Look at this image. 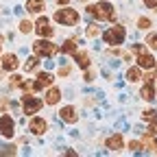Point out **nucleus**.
Segmentation results:
<instances>
[{
	"instance_id": "f257e3e1",
	"label": "nucleus",
	"mask_w": 157,
	"mask_h": 157,
	"mask_svg": "<svg viewBox=\"0 0 157 157\" xmlns=\"http://www.w3.org/2000/svg\"><path fill=\"white\" fill-rule=\"evenodd\" d=\"M87 13L94 15L96 20H116V11H113V5L111 2L92 5V7H87Z\"/></svg>"
},
{
	"instance_id": "f03ea898",
	"label": "nucleus",
	"mask_w": 157,
	"mask_h": 157,
	"mask_svg": "<svg viewBox=\"0 0 157 157\" xmlns=\"http://www.w3.org/2000/svg\"><path fill=\"white\" fill-rule=\"evenodd\" d=\"M55 22L59 24H66V26H74L78 22V13L74 9H59L55 13Z\"/></svg>"
},
{
	"instance_id": "7ed1b4c3",
	"label": "nucleus",
	"mask_w": 157,
	"mask_h": 157,
	"mask_svg": "<svg viewBox=\"0 0 157 157\" xmlns=\"http://www.w3.org/2000/svg\"><path fill=\"white\" fill-rule=\"evenodd\" d=\"M124 26H111L109 31H105V35H103V39L107 44H111V46H118V44H122V39H124Z\"/></svg>"
},
{
	"instance_id": "20e7f679",
	"label": "nucleus",
	"mask_w": 157,
	"mask_h": 157,
	"mask_svg": "<svg viewBox=\"0 0 157 157\" xmlns=\"http://www.w3.org/2000/svg\"><path fill=\"white\" fill-rule=\"evenodd\" d=\"M42 101L39 98H35V96H31V94H26L24 98H22V109H24V113L26 116H33V113H37L39 109H42Z\"/></svg>"
},
{
	"instance_id": "39448f33",
	"label": "nucleus",
	"mask_w": 157,
	"mask_h": 157,
	"mask_svg": "<svg viewBox=\"0 0 157 157\" xmlns=\"http://www.w3.org/2000/svg\"><path fill=\"white\" fill-rule=\"evenodd\" d=\"M33 50H35V55L52 57V55L57 52V46H55V44H50V42H46V39H39V42H35V44H33Z\"/></svg>"
},
{
	"instance_id": "423d86ee",
	"label": "nucleus",
	"mask_w": 157,
	"mask_h": 157,
	"mask_svg": "<svg viewBox=\"0 0 157 157\" xmlns=\"http://www.w3.org/2000/svg\"><path fill=\"white\" fill-rule=\"evenodd\" d=\"M15 133V124L11 116H0V135L2 137H13Z\"/></svg>"
},
{
	"instance_id": "0eeeda50",
	"label": "nucleus",
	"mask_w": 157,
	"mask_h": 157,
	"mask_svg": "<svg viewBox=\"0 0 157 157\" xmlns=\"http://www.w3.org/2000/svg\"><path fill=\"white\" fill-rule=\"evenodd\" d=\"M35 33L42 37H52V26L48 24V17H39L35 24Z\"/></svg>"
},
{
	"instance_id": "6e6552de",
	"label": "nucleus",
	"mask_w": 157,
	"mask_h": 157,
	"mask_svg": "<svg viewBox=\"0 0 157 157\" xmlns=\"http://www.w3.org/2000/svg\"><path fill=\"white\" fill-rule=\"evenodd\" d=\"M137 66L144 68V70H153V68H155V59H153V55H148L146 50L140 52V55H137Z\"/></svg>"
},
{
	"instance_id": "1a4fd4ad",
	"label": "nucleus",
	"mask_w": 157,
	"mask_h": 157,
	"mask_svg": "<svg viewBox=\"0 0 157 157\" xmlns=\"http://www.w3.org/2000/svg\"><path fill=\"white\" fill-rule=\"evenodd\" d=\"M29 129H31V133H35V135H44L46 129H48V124H46V120H42V118H33L31 124H29Z\"/></svg>"
},
{
	"instance_id": "9d476101",
	"label": "nucleus",
	"mask_w": 157,
	"mask_h": 157,
	"mask_svg": "<svg viewBox=\"0 0 157 157\" xmlns=\"http://www.w3.org/2000/svg\"><path fill=\"white\" fill-rule=\"evenodd\" d=\"M107 148H111V151H120L122 146H124V140H122V135L120 133H116V135H111V137H107Z\"/></svg>"
},
{
	"instance_id": "9b49d317",
	"label": "nucleus",
	"mask_w": 157,
	"mask_h": 157,
	"mask_svg": "<svg viewBox=\"0 0 157 157\" xmlns=\"http://www.w3.org/2000/svg\"><path fill=\"white\" fill-rule=\"evenodd\" d=\"M52 83V76L48 74V72H42L37 76V81L33 83V92H37V90H42V87H46V85H50Z\"/></svg>"
},
{
	"instance_id": "f8f14e48",
	"label": "nucleus",
	"mask_w": 157,
	"mask_h": 157,
	"mask_svg": "<svg viewBox=\"0 0 157 157\" xmlns=\"http://www.w3.org/2000/svg\"><path fill=\"white\" fill-rule=\"evenodd\" d=\"M59 101H61V92H59V87H50L46 92V103L48 105H57Z\"/></svg>"
},
{
	"instance_id": "ddd939ff",
	"label": "nucleus",
	"mask_w": 157,
	"mask_h": 157,
	"mask_svg": "<svg viewBox=\"0 0 157 157\" xmlns=\"http://www.w3.org/2000/svg\"><path fill=\"white\" fill-rule=\"evenodd\" d=\"M59 113H61V120H63V122H70V124L76 122V111H74L72 107H63Z\"/></svg>"
},
{
	"instance_id": "4468645a",
	"label": "nucleus",
	"mask_w": 157,
	"mask_h": 157,
	"mask_svg": "<svg viewBox=\"0 0 157 157\" xmlns=\"http://www.w3.org/2000/svg\"><path fill=\"white\" fill-rule=\"evenodd\" d=\"M17 68V57L15 55H5L2 57V70H15Z\"/></svg>"
},
{
	"instance_id": "2eb2a0df",
	"label": "nucleus",
	"mask_w": 157,
	"mask_h": 157,
	"mask_svg": "<svg viewBox=\"0 0 157 157\" xmlns=\"http://www.w3.org/2000/svg\"><path fill=\"white\" fill-rule=\"evenodd\" d=\"M26 11L29 13H42L44 11V0H29V2H26Z\"/></svg>"
},
{
	"instance_id": "dca6fc26",
	"label": "nucleus",
	"mask_w": 157,
	"mask_h": 157,
	"mask_svg": "<svg viewBox=\"0 0 157 157\" xmlns=\"http://www.w3.org/2000/svg\"><path fill=\"white\" fill-rule=\"evenodd\" d=\"M140 96L144 98V101H153V98H155V85H153V83H146V85L140 90Z\"/></svg>"
},
{
	"instance_id": "f3484780",
	"label": "nucleus",
	"mask_w": 157,
	"mask_h": 157,
	"mask_svg": "<svg viewBox=\"0 0 157 157\" xmlns=\"http://www.w3.org/2000/svg\"><path fill=\"white\" fill-rule=\"evenodd\" d=\"M37 66H39V55H35V57L26 59V63H24V70H26V72H33Z\"/></svg>"
},
{
	"instance_id": "a211bd4d",
	"label": "nucleus",
	"mask_w": 157,
	"mask_h": 157,
	"mask_svg": "<svg viewBox=\"0 0 157 157\" xmlns=\"http://www.w3.org/2000/svg\"><path fill=\"white\" fill-rule=\"evenodd\" d=\"M76 63L87 70V68H90V57H87V52H78V55H76Z\"/></svg>"
},
{
	"instance_id": "6ab92c4d",
	"label": "nucleus",
	"mask_w": 157,
	"mask_h": 157,
	"mask_svg": "<svg viewBox=\"0 0 157 157\" xmlns=\"http://www.w3.org/2000/svg\"><path fill=\"white\" fill-rule=\"evenodd\" d=\"M140 76H142V74H140V66H137V68H131V70L127 72V78H129L131 83H135V81H140Z\"/></svg>"
},
{
	"instance_id": "aec40b11",
	"label": "nucleus",
	"mask_w": 157,
	"mask_h": 157,
	"mask_svg": "<svg viewBox=\"0 0 157 157\" xmlns=\"http://www.w3.org/2000/svg\"><path fill=\"white\" fill-rule=\"evenodd\" d=\"M61 52H66V55H70V52H76V42H74V39H68V42L61 46Z\"/></svg>"
},
{
	"instance_id": "412c9836",
	"label": "nucleus",
	"mask_w": 157,
	"mask_h": 157,
	"mask_svg": "<svg viewBox=\"0 0 157 157\" xmlns=\"http://www.w3.org/2000/svg\"><path fill=\"white\" fill-rule=\"evenodd\" d=\"M146 44H148L151 48H155V50H157V35H155V33H151V35L146 37Z\"/></svg>"
},
{
	"instance_id": "4be33fe9",
	"label": "nucleus",
	"mask_w": 157,
	"mask_h": 157,
	"mask_svg": "<svg viewBox=\"0 0 157 157\" xmlns=\"http://www.w3.org/2000/svg\"><path fill=\"white\" fill-rule=\"evenodd\" d=\"M20 31H22V33H31V31H33V24L29 22V20H24V22L20 24Z\"/></svg>"
},
{
	"instance_id": "5701e85b",
	"label": "nucleus",
	"mask_w": 157,
	"mask_h": 157,
	"mask_svg": "<svg viewBox=\"0 0 157 157\" xmlns=\"http://www.w3.org/2000/svg\"><path fill=\"white\" fill-rule=\"evenodd\" d=\"M148 26H151L148 17H140V20H137V29H148Z\"/></svg>"
},
{
	"instance_id": "b1692460",
	"label": "nucleus",
	"mask_w": 157,
	"mask_h": 157,
	"mask_svg": "<svg viewBox=\"0 0 157 157\" xmlns=\"http://www.w3.org/2000/svg\"><path fill=\"white\" fill-rule=\"evenodd\" d=\"M155 113H157V111H153V109H146V111L142 113V118H144V120H155Z\"/></svg>"
},
{
	"instance_id": "393cba45",
	"label": "nucleus",
	"mask_w": 157,
	"mask_h": 157,
	"mask_svg": "<svg viewBox=\"0 0 157 157\" xmlns=\"http://www.w3.org/2000/svg\"><path fill=\"white\" fill-rule=\"evenodd\" d=\"M144 144H146V146H148L151 151H157V144H155V142L151 140V137H144Z\"/></svg>"
},
{
	"instance_id": "a878e982",
	"label": "nucleus",
	"mask_w": 157,
	"mask_h": 157,
	"mask_svg": "<svg viewBox=\"0 0 157 157\" xmlns=\"http://www.w3.org/2000/svg\"><path fill=\"white\" fill-rule=\"evenodd\" d=\"M59 74H61V76H68V74H72V68H70V66H63L61 70H59Z\"/></svg>"
},
{
	"instance_id": "bb28decb",
	"label": "nucleus",
	"mask_w": 157,
	"mask_h": 157,
	"mask_svg": "<svg viewBox=\"0 0 157 157\" xmlns=\"http://www.w3.org/2000/svg\"><path fill=\"white\" fill-rule=\"evenodd\" d=\"M144 5H146L148 9H155V11H157V0H144Z\"/></svg>"
},
{
	"instance_id": "cd10ccee",
	"label": "nucleus",
	"mask_w": 157,
	"mask_h": 157,
	"mask_svg": "<svg viewBox=\"0 0 157 157\" xmlns=\"http://www.w3.org/2000/svg\"><path fill=\"white\" fill-rule=\"evenodd\" d=\"M87 35H90V37H94V35H98V29H96V26L92 24V26L87 29Z\"/></svg>"
},
{
	"instance_id": "c85d7f7f",
	"label": "nucleus",
	"mask_w": 157,
	"mask_h": 157,
	"mask_svg": "<svg viewBox=\"0 0 157 157\" xmlns=\"http://www.w3.org/2000/svg\"><path fill=\"white\" fill-rule=\"evenodd\" d=\"M148 133H151V135H157V122H153V124L148 127Z\"/></svg>"
},
{
	"instance_id": "c756f323",
	"label": "nucleus",
	"mask_w": 157,
	"mask_h": 157,
	"mask_svg": "<svg viewBox=\"0 0 157 157\" xmlns=\"http://www.w3.org/2000/svg\"><path fill=\"white\" fill-rule=\"evenodd\" d=\"M133 52H137V55L144 52V46H142V44H135V46H133Z\"/></svg>"
},
{
	"instance_id": "7c9ffc66",
	"label": "nucleus",
	"mask_w": 157,
	"mask_h": 157,
	"mask_svg": "<svg viewBox=\"0 0 157 157\" xmlns=\"http://www.w3.org/2000/svg\"><path fill=\"white\" fill-rule=\"evenodd\" d=\"M142 148V142H131V151H140Z\"/></svg>"
},
{
	"instance_id": "2f4dec72",
	"label": "nucleus",
	"mask_w": 157,
	"mask_h": 157,
	"mask_svg": "<svg viewBox=\"0 0 157 157\" xmlns=\"http://www.w3.org/2000/svg\"><path fill=\"white\" fill-rule=\"evenodd\" d=\"M0 50H2V39H0Z\"/></svg>"
},
{
	"instance_id": "473e14b6",
	"label": "nucleus",
	"mask_w": 157,
	"mask_h": 157,
	"mask_svg": "<svg viewBox=\"0 0 157 157\" xmlns=\"http://www.w3.org/2000/svg\"><path fill=\"white\" fill-rule=\"evenodd\" d=\"M81 2H85V0H81Z\"/></svg>"
}]
</instances>
